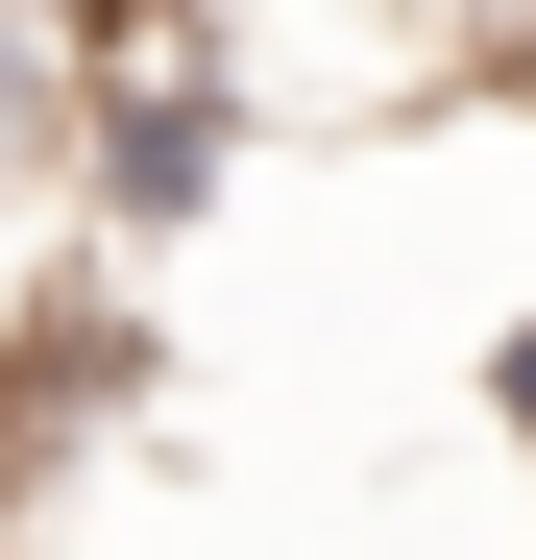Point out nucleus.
Masks as SVG:
<instances>
[{
	"instance_id": "2",
	"label": "nucleus",
	"mask_w": 536,
	"mask_h": 560,
	"mask_svg": "<svg viewBox=\"0 0 536 560\" xmlns=\"http://www.w3.org/2000/svg\"><path fill=\"white\" fill-rule=\"evenodd\" d=\"M49 171H73V49L0 0V196H49Z\"/></svg>"
},
{
	"instance_id": "1",
	"label": "nucleus",
	"mask_w": 536,
	"mask_h": 560,
	"mask_svg": "<svg viewBox=\"0 0 536 560\" xmlns=\"http://www.w3.org/2000/svg\"><path fill=\"white\" fill-rule=\"evenodd\" d=\"M220 171H244V98H220V49H196V25H147V49L73 73V196H98L123 244L220 220Z\"/></svg>"
},
{
	"instance_id": "3",
	"label": "nucleus",
	"mask_w": 536,
	"mask_h": 560,
	"mask_svg": "<svg viewBox=\"0 0 536 560\" xmlns=\"http://www.w3.org/2000/svg\"><path fill=\"white\" fill-rule=\"evenodd\" d=\"M488 415H512V439H536V341H512V365H488Z\"/></svg>"
}]
</instances>
